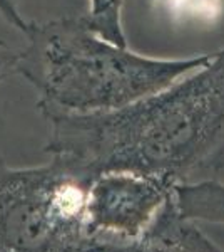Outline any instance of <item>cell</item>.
I'll list each match as a JSON object with an SVG mask.
<instances>
[{
    "label": "cell",
    "instance_id": "obj_8",
    "mask_svg": "<svg viewBox=\"0 0 224 252\" xmlns=\"http://www.w3.org/2000/svg\"><path fill=\"white\" fill-rule=\"evenodd\" d=\"M19 51H14L5 40L0 39V83L17 74Z\"/></svg>",
    "mask_w": 224,
    "mask_h": 252
},
{
    "label": "cell",
    "instance_id": "obj_9",
    "mask_svg": "<svg viewBox=\"0 0 224 252\" xmlns=\"http://www.w3.org/2000/svg\"><path fill=\"white\" fill-rule=\"evenodd\" d=\"M0 14H2V17L9 24H12L17 31H20L22 34L25 32L28 20L24 19L22 12L19 9L17 0H0Z\"/></svg>",
    "mask_w": 224,
    "mask_h": 252
},
{
    "label": "cell",
    "instance_id": "obj_2",
    "mask_svg": "<svg viewBox=\"0 0 224 252\" xmlns=\"http://www.w3.org/2000/svg\"><path fill=\"white\" fill-rule=\"evenodd\" d=\"M17 74L39 93L46 113L97 115L122 109L204 66L211 54L157 59L94 32L82 17L30 22Z\"/></svg>",
    "mask_w": 224,
    "mask_h": 252
},
{
    "label": "cell",
    "instance_id": "obj_4",
    "mask_svg": "<svg viewBox=\"0 0 224 252\" xmlns=\"http://www.w3.org/2000/svg\"><path fill=\"white\" fill-rule=\"evenodd\" d=\"M176 187L162 177L129 170L99 173L85 198L89 235L92 241H137L154 225Z\"/></svg>",
    "mask_w": 224,
    "mask_h": 252
},
{
    "label": "cell",
    "instance_id": "obj_1",
    "mask_svg": "<svg viewBox=\"0 0 224 252\" xmlns=\"http://www.w3.org/2000/svg\"><path fill=\"white\" fill-rule=\"evenodd\" d=\"M44 118L46 153L89 180L111 170L174 185L218 178L224 168V47L204 66L117 111Z\"/></svg>",
    "mask_w": 224,
    "mask_h": 252
},
{
    "label": "cell",
    "instance_id": "obj_7",
    "mask_svg": "<svg viewBox=\"0 0 224 252\" xmlns=\"http://www.w3.org/2000/svg\"><path fill=\"white\" fill-rule=\"evenodd\" d=\"M124 0H89V12L84 15L89 27L104 39L127 47L124 26H122Z\"/></svg>",
    "mask_w": 224,
    "mask_h": 252
},
{
    "label": "cell",
    "instance_id": "obj_6",
    "mask_svg": "<svg viewBox=\"0 0 224 252\" xmlns=\"http://www.w3.org/2000/svg\"><path fill=\"white\" fill-rule=\"evenodd\" d=\"M174 200L184 219L198 223H224V184L218 178L177 185Z\"/></svg>",
    "mask_w": 224,
    "mask_h": 252
},
{
    "label": "cell",
    "instance_id": "obj_3",
    "mask_svg": "<svg viewBox=\"0 0 224 252\" xmlns=\"http://www.w3.org/2000/svg\"><path fill=\"white\" fill-rule=\"evenodd\" d=\"M89 180L62 160L15 168L0 157V252H89Z\"/></svg>",
    "mask_w": 224,
    "mask_h": 252
},
{
    "label": "cell",
    "instance_id": "obj_5",
    "mask_svg": "<svg viewBox=\"0 0 224 252\" xmlns=\"http://www.w3.org/2000/svg\"><path fill=\"white\" fill-rule=\"evenodd\" d=\"M89 252H224V249L202 232L198 222L179 214L173 195L154 225L141 239L132 242L94 241Z\"/></svg>",
    "mask_w": 224,
    "mask_h": 252
}]
</instances>
